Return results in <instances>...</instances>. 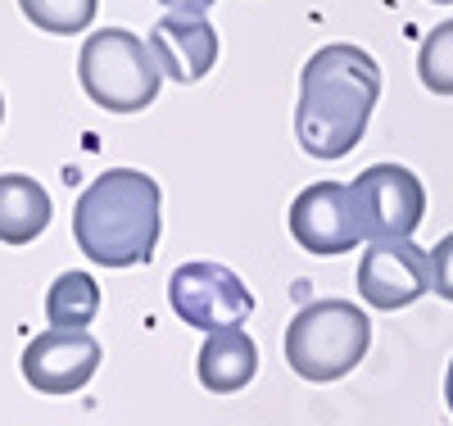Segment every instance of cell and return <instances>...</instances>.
<instances>
[{
    "label": "cell",
    "instance_id": "cell-12",
    "mask_svg": "<svg viewBox=\"0 0 453 426\" xmlns=\"http://www.w3.org/2000/svg\"><path fill=\"white\" fill-rule=\"evenodd\" d=\"M55 205L50 190L27 173H0V241L5 245H32L50 227Z\"/></svg>",
    "mask_w": 453,
    "mask_h": 426
},
{
    "label": "cell",
    "instance_id": "cell-19",
    "mask_svg": "<svg viewBox=\"0 0 453 426\" xmlns=\"http://www.w3.org/2000/svg\"><path fill=\"white\" fill-rule=\"evenodd\" d=\"M0 123H5V96H0Z\"/></svg>",
    "mask_w": 453,
    "mask_h": 426
},
{
    "label": "cell",
    "instance_id": "cell-5",
    "mask_svg": "<svg viewBox=\"0 0 453 426\" xmlns=\"http://www.w3.org/2000/svg\"><path fill=\"white\" fill-rule=\"evenodd\" d=\"M349 190L363 241H408L426 218V186L403 164H372L349 182Z\"/></svg>",
    "mask_w": 453,
    "mask_h": 426
},
{
    "label": "cell",
    "instance_id": "cell-6",
    "mask_svg": "<svg viewBox=\"0 0 453 426\" xmlns=\"http://www.w3.org/2000/svg\"><path fill=\"white\" fill-rule=\"evenodd\" d=\"M168 304L186 327H200L204 336L218 327H241L254 314L250 286L222 263H181L168 277Z\"/></svg>",
    "mask_w": 453,
    "mask_h": 426
},
{
    "label": "cell",
    "instance_id": "cell-8",
    "mask_svg": "<svg viewBox=\"0 0 453 426\" xmlns=\"http://www.w3.org/2000/svg\"><path fill=\"white\" fill-rule=\"evenodd\" d=\"M358 295L381 308V314H399V308L418 304L431 295V250L408 241H372L358 263Z\"/></svg>",
    "mask_w": 453,
    "mask_h": 426
},
{
    "label": "cell",
    "instance_id": "cell-9",
    "mask_svg": "<svg viewBox=\"0 0 453 426\" xmlns=\"http://www.w3.org/2000/svg\"><path fill=\"white\" fill-rule=\"evenodd\" d=\"M104 350L91 331H64V327H50L42 336L27 340L23 350V381L32 385L36 395H50V399H64V395H78L82 385L96 376Z\"/></svg>",
    "mask_w": 453,
    "mask_h": 426
},
{
    "label": "cell",
    "instance_id": "cell-10",
    "mask_svg": "<svg viewBox=\"0 0 453 426\" xmlns=\"http://www.w3.org/2000/svg\"><path fill=\"white\" fill-rule=\"evenodd\" d=\"M150 50H155L164 77L191 87L218 64V32L204 14H164L150 32Z\"/></svg>",
    "mask_w": 453,
    "mask_h": 426
},
{
    "label": "cell",
    "instance_id": "cell-1",
    "mask_svg": "<svg viewBox=\"0 0 453 426\" xmlns=\"http://www.w3.org/2000/svg\"><path fill=\"white\" fill-rule=\"evenodd\" d=\"M376 100H381V64L363 46L331 42L313 50L299 73L295 141L313 159H345L363 141Z\"/></svg>",
    "mask_w": 453,
    "mask_h": 426
},
{
    "label": "cell",
    "instance_id": "cell-20",
    "mask_svg": "<svg viewBox=\"0 0 453 426\" xmlns=\"http://www.w3.org/2000/svg\"><path fill=\"white\" fill-rule=\"evenodd\" d=\"M435 5H453V0H435Z\"/></svg>",
    "mask_w": 453,
    "mask_h": 426
},
{
    "label": "cell",
    "instance_id": "cell-13",
    "mask_svg": "<svg viewBox=\"0 0 453 426\" xmlns=\"http://www.w3.org/2000/svg\"><path fill=\"white\" fill-rule=\"evenodd\" d=\"M100 314V286L91 273H59L46 290V322L64 331H87Z\"/></svg>",
    "mask_w": 453,
    "mask_h": 426
},
{
    "label": "cell",
    "instance_id": "cell-14",
    "mask_svg": "<svg viewBox=\"0 0 453 426\" xmlns=\"http://www.w3.org/2000/svg\"><path fill=\"white\" fill-rule=\"evenodd\" d=\"M23 19L36 32H50V36H78L96 23L100 0H19Z\"/></svg>",
    "mask_w": 453,
    "mask_h": 426
},
{
    "label": "cell",
    "instance_id": "cell-4",
    "mask_svg": "<svg viewBox=\"0 0 453 426\" xmlns=\"http://www.w3.org/2000/svg\"><path fill=\"white\" fill-rule=\"evenodd\" d=\"M372 345V318L349 299H313L286 327V363L313 385L349 376Z\"/></svg>",
    "mask_w": 453,
    "mask_h": 426
},
{
    "label": "cell",
    "instance_id": "cell-15",
    "mask_svg": "<svg viewBox=\"0 0 453 426\" xmlns=\"http://www.w3.org/2000/svg\"><path fill=\"white\" fill-rule=\"evenodd\" d=\"M418 77L431 96H453V19L435 23L418 50Z\"/></svg>",
    "mask_w": 453,
    "mask_h": 426
},
{
    "label": "cell",
    "instance_id": "cell-2",
    "mask_svg": "<svg viewBox=\"0 0 453 426\" xmlns=\"http://www.w3.org/2000/svg\"><path fill=\"white\" fill-rule=\"evenodd\" d=\"M164 231L159 182L141 168H109L73 205V241L100 267H136L155 259Z\"/></svg>",
    "mask_w": 453,
    "mask_h": 426
},
{
    "label": "cell",
    "instance_id": "cell-3",
    "mask_svg": "<svg viewBox=\"0 0 453 426\" xmlns=\"http://www.w3.org/2000/svg\"><path fill=\"white\" fill-rule=\"evenodd\" d=\"M78 82H82V91L96 109L141 113L159 100L164 68H159L145 36H136L127 27H100L82 42Z\"/></svg>",
    "mask_w": 453,
    "mask_h": 426
},
{
    "label": "cell",
    "instance_id": "cell-7",
    "mask_svg": "<svg viewBox=\"0 0 453 426\" xmlns=\"http://www.w3.org/2000/svg\"><path fill=\"white\" fill-rule=\"evenodd\" d=\"M290 236L318 259L331 254H349L363 245L358 231V209H354V190L349 182H313L290 200Z\"/></svg>",
    "mask_w": 453,
    "mask_h": 426
},
{
    "label": "cell",
    "instance_id": "cell-17",
    "mask_svg": "<svg viewBox=\"0 0 453 426\" xmlns=\"http://www.w3.org/2000/svg\"><path fill=\"white\" fill-rule=\"evenodd\" d=\"M168 14H209L213 0H164Z\"/></svg>",
    "mask_w": 453,
    "mask_h": 426
},
{
    "label": "cell",
    "instance_id": "cell-18",
    "mask_svg": "<svg viewBox=\"0 0 453 426\" xmlns=\"http://www.w3.org/2000/svg\"><path fill=\"white\" fill-rule=\"evenodd\" d=\"M444 399H449V413H453V359H449V376H444Z\"/></svg>",
    "mask_w": 453,
    "mask_h": 426
},
{
    "label": "cell",
    "instance_id": "cell-16",
    "mask_svg": "<svg viewBox=\"0 0 453 426\" xmlns=\"http://www.w3.org/2000/svg\"><path fill=\"white\" fill-rule=\"evenodd\" d=\"M431 290L453 304V231L440 236L435 250H431Z\"/></svg>",
    "mask_w": 453,
    "mask_h": 426
},
{
    "label": "cell",
    "instance_id": "cell-11",
    "mask_svg": "<svg viewBox=\"0 0 453 426\" xmlns=\"http://www.w3.org/2000/svg\"><path fill=\"white\" fill-rule=\"evenodd\" d=\"M200 385L209 395H236L258 372V345L245 327H218L200 345Z\"/></svg>",
    "mask_w": 453,
    "mask_h": 426
}]
</instances>
